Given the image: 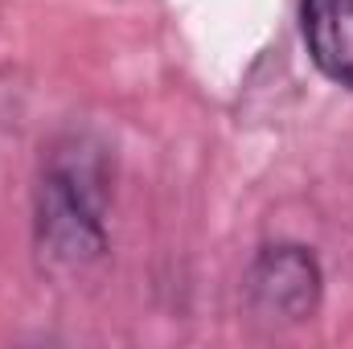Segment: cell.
Here are the masks:
<instances>
[{
    "instance_id": "2",
    "label": "cell",
    "mask_w": 353,
    "mask_h": 349,
    "mask_svg": "<svg viewBox=\"0 0 353 349\" xmlns=\"http://www.w3.org/2000/svg\"><path fill=\"white\" fill-rule=\"evenodd\" d=\"M325 296L321 263L300 243H271L247 271V300L251 312L271 325H304L316 317Z\"/></svg>"
},
{
    "instance_id": "3",
    "label": "cell",
    "mask_w": 353,
    "mask_h": 349,
    "mask_svg": "<svg viewBox=\"0 0 353 349\" xmlns=\"http://www.w3.org/2000/svg\"><path fill=\"white\" fill-rule=\"evenodd\" d=\"M300 33L312 66L353 90V0H300Z\"/></svg>"
},
{
    "instance_id": "1",
    "label": "cell",
    "mask_w": 353,
    "mask_h": 349,
    "mask_svg": "<svg viewBox=\"0 0 353 349\" xmlns=\"http://www.w3.org/2000/svg\"><path fill=\"white\" fill-rule=\"evenodd\" d=\"M107 206L111 165L90 136H62L37 177L33 193V243L37 259L54 275H83L107 259Z\"/></svg>"
}]
</instances>
